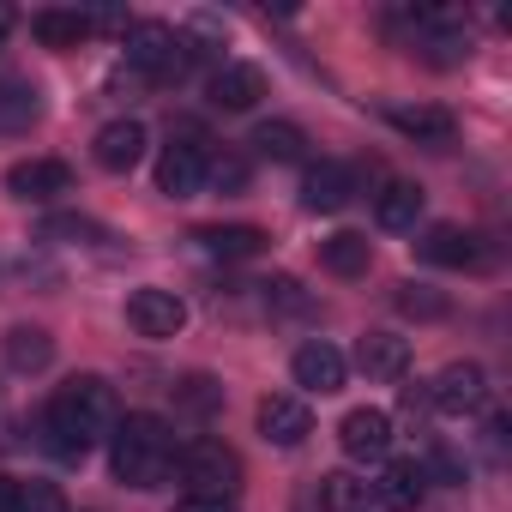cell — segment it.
<instances>
[{
  "label": "cell",
  "mask_w": 512,
  "mask_h": 512,
  "mask_svg": "<svg viewBox=\"0 0 512 512\" xmlns=\"http://www.w3.org/2000/svg\"><path fill=\"white\" fill-rule=\"evenodd\" d=\"M7 193H13V199H25V205L61 199V193H73V169H67L61 157H25V163H13V169H7Z\"/></svg>",
  "instance_id": "8"
},
{
  "label": "cell",
  "mask_w": 512,
  "mask_h": 512,
  "mask_svg": "<svg viewBox=\"0 0 512 512\" xmlns=\"http://www.w3.org/2000/svg\"><path fill=\"white\" fill-rule=\"evenodd\" d=\"M416 217H422V187L416 181H386L374 193V223L380 229H416Z\"/></svg>",
  "instance_id": "21"
},
{
  "label": "cell",
  "mask_w": 512,
  "mask_h": 512,
  "mask_svg": "<svg viewBox=\"0 0 512 512\" xmlns=\"http://www.w3.org/2000/svg\"><path fill=\"white\" fill-rule=\"evenodd\" d=\"M97 169H109V175H127L139 157H145V121H133V115H121V121H109L103 133H97Z\"/></svg>",
  "instance_id": "13"
},
{
  "label": "cell",
  "mask_w": 512,
  "mask_h": 512,
  "mask_svg": "<svg viewBox=\"0 0 512 512\" xmlns=\"http://www.w3.org/2000/svg\"><path fill=\"white\" fill-rule=\"evenodd\" d=\"M392 302H398V314H410V320H446V314H452V302H446L440 290L416 284V278H410V284H398V290H392Z\"/></svg>",
  "instance_id": "27"
},
{
  "label": "cell",
  "mask_w": 512,
  "mask_h": 512,
  "mask_svg": "<svg viewBox=\"0 0 512 512\" xmlns=\"http://www.w3.org/2000/svg\"><path fill=\"white\" fill-rule=\"evenodd\" d=\"M19 512H67V494L43 476H25L19 482Z\"/></svg>",
  "instance_id": "29"
},
{
  "label": "cell",
  "mask_w": 512,
  "mask_h": 512,
  "mask_svg": "<svg viewBox=\"0 0 512 512\" xmlns=\"http://www.w3.org/2000/svg\"><path fill=\"white\" fill-rule=\"evenodd\" d=\"M187 404H193V410H211V404H217L211 380H187Z\"/></svg>",
  "instance_id": "32"
},
{
  "label": "cell",
  "mask_w": 512,
  "mask_h": 512,
  "mask_svg": "<svg viewBox=\"0 0 512 512\" xmlns=\"http://www.w3.org/2000/svg\"><path fill=\"white\" fill-rule=\"evenodd\" d=\"M121 422V398L103 374H73L55 398H49V416H43V434H49V452L55 458H85L97 440H109Z\"/></svg>",
  "instance_id": "1"
},
{
  "label": "cell",
  "mask_w": 512,
  "mask_h": 512,
  "mask_svg": "<svg viewBox=\"0 0 512 512\" xmlns=\"http://www.w3.org/2000/svg\"><path fill=\"white\" fill-rule=\"evenodd\" d=\"M49 362H55V338H49L43 326H13V332H7V368L43 374Z\"/></svg>",
  "instance_id": "23"
},
{
  "label": "cell",
  "mask_w": 512,
  "mask_h": 512,
  "mask_svg": "<svg viewBox=\"0 0 512 512\" xmlns=\"http://www.w3.org/2000/svg\"><path fill=\"white\" fill-rule=\"evenodd\" d=\"M266 302H272V308H284V314H302V308H308V296H302V284H296V278H272V284H266Z\"/></svg>",
  "instance_id": "31"
},
{
  "label": "cell",
  "mask_w": 512,
  "mask_h": 512,
  "mask_svg": "<svg viewBox=\"0 0 512 512\" xmlns=\"http://www.w3.org/2000/svg\"><path fill=\"white\" fill-rule=\"evenodd\" d=\"M386 121H392L404 139H416V145H452V133H458V127H452V115H446V109H434V103H416V109H410V103H392V109H386Z\"/></svg>",
  "instance_id": "17"
},
{
  "label": "cell",
  "mask_w": 512,
  "mask_h": 512,
  "mask_svg": "<svg viewBox=\"0 0 512 512\" xmlns=\"http://www.w3.org/2000/svg\"><path fill=\"white\" fill-rule=\"evenodd\" d=\"M428 494V470L422 464H386L374 482H368V500L386 506V512H416Z\"/></svg>",
  "instance_id": "12"
},
{
  "label": "cell",
  "mask_w": 512,
  "mask_h": 512,
  "mask_svg": "<svg viewBox=\"0 0 512 512\" xmlns=\"http://www.w3.org/2000/svg\"><path fill=\"white\" fill-rule=\"evenodd\" d=\"M0 512H19V476H0Z\"/></svg>",
  "instance_id": "33"
},
{
  "label": "cell",
  "mask_w": 512,
  "mask_h": 512,
  "mask_svg": "<svg viewBox=\"0 0 512 512\" xmlns=\"http://www.w3.org/2000/svg\"><path fill=\"white\" fill-rule=\"evenodd\" d=\"M7 25H13V13H7V7H0V31H7Z\"/></svg>",
  "instance_id": "35"
},
{
  "label": "cell",
  "mask_w": 512,
  "mask_h": 512,
  "mask_svg": "<svg viewBox=\"0 0 512 512\" xmlns=\"http://www.w3.org/2000/svg\"><path fill=\"white\" fill-rule=\"evenodd\" d=\"M428 404H434L440 416H476V410L488 404V374H482L476 362H452V368L434 374Z\"/></svg>",
  "instance_id": "5"
},
{
  "label": "cell",
  "mask_w": 512,
  "mask_h": 512,
  "mask_svg": "<svg viewBox=\"0 0 512 512\" xmlns=\"http://www.w3.org/2000/svg\"><path fill=\"white\" fill-rule=\"evenodd\" d=\"M181 482L199 500H229L241 488V458L223 440H187L181 446Z\"/></svg>",
  "instance_id": "4"
},
{
  "label": "cell",
  "mask_w": 512,
  "mask_h": 512,
  "mask_svg": "<svg viewBox=\"0 0 512 512\" xmlns=\"http://www.w3.org/2000/svg\"><path fill=\"white\" fill-rule=\"evenodd\" d=\"M127 326H133L139 338H175V332L187 326V302H181L175 290L145 284V290L127 296Z\"/></svg>",
  "instance_id": "6"
},
{
  "label": "cell",
  "mask_w": 512,
  "mask_h": 512,
  "mask_svg": "<svg viewBox=\"0 0 512 512\" xmlns=\"http://www.w3.org/2000/svg\"><path fill=\"white\" fill-rule=\"evenodd\" d=\"M199 55H205L199 43H187L181 31H169V25H157V19L127 31V73L145 79V85H175V79H187V67H193Z\"/></svg>",
  "instance_id": "3"
},
{
  "label": "cell",
  "mask_w": 512,
  "mask_h": 512,
  "mask_svg": "<svg viewBox=\"0 0 512 512\" xmlns=\"http://www.w3.org/2000/svg\"><path fill=\"white\" fill-rule=\"evenodd\" d=\"M422 260L464 272V266H482V247H476V235H464L458 223H434V229L422 235Z\"/></svg>",
  "instance_id": "19"
},
{
  "label": "cell",
  "mask_w": 512,
  "mask_h": 512,
  "mask_svg": "<svg viewBox=\"0 0 512 512\" xmlns=\"http://www.w3.org/2000/svg\"><path fill=\"white\" fill-rule=\"evenodd\" d=\"M175 512H235V506H229V500H199V494H193V500H181Z\"/></svg>",
  "instance_id": "34"
},
{
  "label": "cell",
  "mask_w": 512,
  "mask_h": 512,
  "mask_svg": "<svg viewBox=\"0 0 512 512\" xmlns=\"http://www.w3.org/2000/svg\"><path fill=\"white\" fill-rule=\"evenodd\" d=\"M266 97V73L260 67H247V61H223L211 73V103L217 109H253Z\"/></svg>",
  "instance_id": "14"
},
{
  "label": "cell",
  "mask_w": 512,
  "mask_h": 512,
  "mask_svg": "<svg viewBox=\"0 0 512 512\" xmlns=\"http://www.w3.org/2000/svg\"><path fill=\"white\" fill-rule=\"evenodd\" d=\"M260 434H266L272 446H302V440L314 434V416H308L302 398L272 392V398H260Z\"/></svg>",
  "instance_id": "11"
},
{
  "label": "cell",
  "mask_w": 512,
  "mask_h": 512,
  "mask_svg": "<svg viewBox=\"0 0 512 512\" xmlns=\"http://www.w3.org/2000/svg\"><path fill=\"white\" fill-rule=\"evenodd\" d=\"M37 115H43V103H37V85H25V79L0 85V133H19V127H31Z\"/></svg>",
  "instance_id": "25"
},
{
  "label": "cell",
  "mask_w": 512,
  "mask_h": 512,
  "mask_svg": "<svg viewBox=\"0 0 512 512\" xmlns=\"http://www.w3.org/2000/svg\"><path fill=\"white\" fill-rule=\"evenodd\" d=\"M320 506L326 512H368V482L350 470H332V476H320Z\"/></svg>",
  "instance_id": "26"
},
{
  "label": "cell",
  "mask_w": 512,
  "mask_h": 512,
  "mask_svg": "<svg viewBox=\"0 0 512 512\" xmlns=\"http://www.w3.org/2000/svg\"><path fill=\"white\" fill-rule=\"evenodd\" d=\"M157 193L163 199H199L205 193V151L193 139L163 145V157H157Z\"/></svg>",
  "instance_id": "7"
},
{
  "label": "cell",
  "mask_w": 512,
  "mask_h": 512,
  "mask_svg": "<svg viewBox=\"0 0 512 512\" xmlns=\"http://www.w3.org/2000/svg\"><path fill=\"white\" fill-rule=\"evenodd\" d=\"M338 446H344V458H356V464H380L386 452H392V416L386 410H350L344 422H338Z\"/></svg>",
  "instance_id": "9"
},
{
  "label": "cell",
  "mask_w": 512,
  "mask_h": 512,
  "mask_svg": "<svg viewBox=\"0 0 512 512\" xmlns=\"http://www.w3.org/2000/svg\"><path fill=\"white\" fill-rule=\"evenodd\" d=\"M109 464L127 488H163L175 470V434L163 416H127L109 434Z\"/></svg>",
  "instance_id": "2"
},
{
  "label": "cell",
  "mask_w": 512,
  "mask_h": 512,
  "mask_svg": "<svg viewBox=\"0 0 512 512\" xmlns=\"http://www.w3.org/2000/svg\"><path fill=\"white\" fill-rule=\"evenodd\" d=\"M193 241L211 260H253V253H266V229H253V223H205V229H193Z\"/></svg>",
  "instance_id": "16"
},
{
  "label": "cell",
  "mask_w": 512,
  "mask_h": 512,
  "mask_svg": "<svg viewBox=\"0 0 512 512\" xmlns=\"http://www.w3.org/2000/svg\"><path fill=\"white\" fill-rule=\"evenodd\" d=\"M290 374H296V386L302 392H344V374H350V362H344V350L338 344H326V338H314V344H302L296 356H290Z\"/></svg>",
  "instance_id": "10"
},
{
  "label": "cell",
  "mask_w": 512,
  "mask_h": 512,
  "mask_svg": "<svg viewBox=\"0 0 512 512\" xmlns=\"http://www.w3.org/2000/svg\"><path fill=\"white\" fill-rule=\"evenodd\" d=\"M320 266H326L332 278H362V272L374 266V247H368V235L338 229L332 241H320Z\"/></svg>",
  "instance_id": "20"
},
{
  "label": "cell",
  "mask_w": 512,
  "mask_h": 512,
  "mask_svg": "<svg viewBox=\"0 0 512 512\" xmlns=\"http://www.w3.org/2000/svg\"><path fill=\"white\" fill-rule=\"evenodd\" d=\"M356 199V169L350 163H320V169H308V181H302V205L308 211H344Z\"/></svg>",
  "instance_id": "15"
},
{
  "label": "cell",
  "mask_w": 512,
  "mask_h": 512,
  "mask_svg": "<svg viewBox=\"0 0 512 512\" xmlns=\"http://www.w3.org/2000/svg\"><path fill=\"white\" fill-rule=\"evenodd\" d=\"M356 362H362L368 380H404V368H410V338H398V332H368V338L356 344Z\"/></svg>",
  "instance_id": "18"
},
{
  "label": "cell",
  "mask_w": 512,
  "mask_h": 512,
  "mask_svg": "<svg viewBox=\"0 0 512 512\" xmlns=\"http://www.w3.org/2000/svg\"><path fill=\"white\" fill-rule=\"evenodd\" d=\"M302 145H308V139H302L296 121H260V127H253V151L272 157V163H296Z\"/></svg>",
  "instance_id": "24"
},
{
  "label": "cell",
  "mask_w": 512,
  "mask_h": 512,
  "mask_svg": "<svg viewBox=\"0 0 512 512\" xmlns=\"http://www.w3.org/2000/svg\"><path fill=\"white\" fill-rule=\"evenodd\" d=\"M205 187H217V193H241V187H247V157H235V151L205 157Z\"/></svg>",
  "instance_id": "28"
},
{
  "label": "cell",
  "mask_w": 512,
  "mask_h": 512,
  "mask_svg": "<svg viewBox=\"0 0 512 512\" xmlns=\"http://www.w3.org/2000/svg\"><path fill=\"white\" fill-rule=\"evenodd\" d=\"M43 235L49 241H103V223H91V217H49Z\"/></svg>",
  "instance_id": "30"
},
{
  "label": "cell",
  "mask_w": 512,
  "mask_h": 512,
  "mask_svg": "<svg viewBox=\"0 0 512 512\" xmlns=\"http://www.w3.org/2000/svg\"><path fill=\"white\" fill-rule=\"evenodd\" d=\"M31 37H37L43 49H79V43L91 37V13H61V7L31 13Z\"/></svg>",
  "instance_id": "22"
}]
</instances>
